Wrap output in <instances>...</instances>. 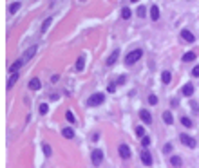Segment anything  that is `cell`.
Listing matches in <instances>:
<instances>
[{"label": "cell", "instance_id": "obj_1", "mask_svg": "<svg viewBox=\"0 0 199 168\" xmlns=\"http://www.w3.org/2000/svg\"><path fill=\"white\" fill-rule=\"evenodd\" d=\"M141 56H143V51H141V49H134V51H130L129 54H127L125 63H127V65H134L138 60H141Z\"/></svg>", "mask_w": 199, "mask_h": 168}, {"label": "cell", "instance_id": "obj_2", "mask_svg": "<svg viewBox=\"0 0 199 168\" xmlns=\"http://www.w3.org/2000/svg\"><path fill=\"white\" fill-rule=\"evenodd\" d=\"M103 101H105V96L101 92H96V94H92V96L87 99V107H98Z\"/></svg>", "mask_w": 199, "mask_h": 168}, {"label": "cell", "instance_id": "obj_3", "mask_svg": "<svg viewBox=\"0 0 199 168\" xmlns=\"http://www.w3.org/2000/svg\"><path fill=\"white\" fill-rule=\"evenodd\" d=\"M91 159H92V165L94 166H100L101 161H103V152H101V150H92Z\"/></svg>", "mask_w": 199, "mask_h": 168}, {"label": "cell", "instance_id": "obj_4", "mask_svg": "<svg viewBox=\"0 0 199 168\" xmlns=\"http://www.w3.org/2000/svg\"><path fill=\"white\" fill-rule=\"evenodd\" d=\"M179 139H181V143H183L185 146H188V148H194V146H196V139L190 137V136H187V134H181Z\"/></svg>", "mask_w": 199, "mask_h": 168}, {"label": "cell", "instance_id": "obj_5", "mask_svg": "<svg viewBox=\"0 0 199 168\" xmlns=\"http://www.w3.org/2000/svg\"><path fill=\"white\" fill-rule=\"evenodd\" d=\"M118 152H120V156H121L123 159H129V157H130V148H129L127 145H120Z\"/></svg>", "mask_w": 199, "mask_h": 168}, {"label": "cell", "instance_id": "obj_6", "mask_svg": "<svg viewBox=\"0 0 199 168\" xmlns=\"http://www.w3.org/2000/svg\"><path fill=\"white\" fill-rule=\"evenodd\" d=\"M141 161H143V165H147V166L152 165V156H150V152H148V150H143V154H141Z\"/></svg>", "mask_w": 199, "mask_h": 168}, {"label": "cell", "instance_id": "obj_7", "mask_svg": "<svg viewBox=\"0 0 199 168\" xmlns=\"http://www.w3.org/2000/svg\"><path fill=\"white\" fill-rule=\"evenodd\" d=\"M181 38L185 40V42H188V44H192V42L196 40V38H194V35H192V33H190L188 29H183V31H181Z\"/></svg>", "mask_w": 199, "mask_h": 168}, {"label": "cell", "instance_id": "obj_8", "mask_svg": "<svg viewBox=\"0 0 199 168\" xmlns=\"http://www.w3.org/2000/svg\"><path fill=\"white\" fill-rule=\"evenodd\" d=\"M140 118H141V121H145L147 125L152 123V116H150L148 110H140Z\"/></svg>", "mask_w": 199, "mask_h": 168}, {"label": "cell", "instance_id": "obj_9", "mask_svg": "<svg viewBox=\"0 0 199 168\" xmlns=\"http://www.w3.org/2000/svg\"><path fill=\"white\" fill-rule=\"evenodd\" d=\"M181 92H183V96H192V94H194V85H192V83L188 82L187 85H183Z\"/></svg>", "mask_w": 199, "mask_h": 168}, {"label": "cell", "instance_id": "obj_10", "mask_svg": "<svg viewBox=\"0 0 199 168\" xmlns=\"http://www.w3.org/2000/svg\"><path fill=\"white\" fill-rule=\"evenodd\" d=\"M118 58H120V51L116 49V51L112 52V54H111V56L107 58V65H114L116 62H118Z\"/></svg>", "mask_w": 199, "mask_h": 168}, {"label": "cell", "instance_id": "obj_11", "mask_svg": "<svg viewBox=\"0 0 199 168\" xmlns=\"http://www.w3.org/2000/svg\"><path fill=\"white\" fill-rule=\"evenodd\" d=\"M163 121L167 125H174V116L170 114V110H165L163 112Z\"/></svg>", "mask_w": 199, "mask_h": 168}, {"label": "cell", "instance_id": "obj_12", "mask_svg": "<svg viewBox=\"0 0 199 168\" xmlns=\"http://www.w3.org/2000/svg\"><path fill=\"white\" fill-rule=\"evenodd\" d=\"M36 49H38L36 45H33V47H29V49L25 51V54H24V62H25V60H31L33 56H35V52H36Z\"/></svg>", "mask_w": 199, "mask_h": 168}, {"label": "cell", "instance_id": "obj_13", "mask_svg": "<svg viewBox=\"0 0 199 168\" xmlns=\"http://www.w3.org/2000/svg\"><path fill=\"white\" fill-rule=\"evenodd\" d=\"M150 16H152L154 22L159 20V7H157V5H152V7H150Z\"/></svg>", "mask_w": 199, "mask_h": 168}, {"label": "cell", "instance_id": "obj_14", "mask_svg": "<svg viewBox=\"0 0 199 168\" xmlns=\"http://www.w3.org/2000/svg\"><path fill=\"white\" fill-rule=\"evenodd\" d=\"M62 136L67 137V139H72V137H74V130L71 129V127H65V129L62 130Z\"/></svg>", "mask_w": 199, "mask_h": 168}, {"label": "cell", "instance_id": "obj_15", "mask_svg": "<svg viewBox=\"0 0 199 168\" xmlns=\"http://www.w3.org/2000/svg\"><path fill=\"white\" fill-rule=\"evenodd\" d=\"M40 87H42V83H40L38 78H33L31 82H29V89H31V90H38Z\"/></svg>", "mask_w": 199, "mask_h": 168}, {"label": "cell", "instance_id": "obj_16", "mask_svg": "<svg viewBox=\"0 0 199 168\" xmlns=\"http://www.w3.org/2000/svg\"><path fill=\"white\" fill-rule=\"evenodd\" d=\"M22 63H24V58H18V60H16V62H15V63H13L11 67H9V71H11V72H13V71H15V72H16V71L20 69V67H22Z\"/></svg>", "mask_w": 199, "mask_h": 168}, {"label": "cell", "instance_id": "obj_17", "mask_svg": "<svg viewBox=\"0 0 199 168\" xmlns=\"http://www.w3.org/2000/svg\"><path fill=\"white\" fill-rule=\"evenodd\" d=\"M170 165L177 168V166H181V165H183V161H181L179 156H172V157H170Z\"/></svg>", "mask_w": 199, "mask_h": 168}, {"label": "cell", "instance_id": "obj_18", "mask_svg": "<svg viewBox=\"0 0 199 168\" xmlns=\"http://www.w3.org/2000/svg\"><path fill=\"white\" fill-rule=\"evenodd\" d=\"M83 65H85V54H81L76 62V71H83Z\"/></svg>", "mask_w": 199, "mask_h": 168}, {"label": "cell", "instance_id": "obj_19", "mask_svg": "<svg viewBox=\"0 0 199 168\" xmlns=\"http://www.w3.org/2000/svg\"><path fill=\"white\" fill-rule=\"evenodd\" d=\"M181 125H183V127H187V129H192V127H194L192 119H190V118H187V116H183V118H181Z\"/></svg>", "mask_w": 199, "mask_h": 168}, {"label": "cell", "instance_id": "obj_20", "mask_svg": "<svg viewBox=\"0 0 199 168\" xmlns=\"http://www.w3.org/2000/svg\"><path fill=\"white\" fill-rule=\"evenodd\" d=\"M130 16H132V11H130V7H123V9H121V18H123V20H129Z\"/></svg>", "mask_w": 199, "mask_h": 168}, {"label": "cell", "instance_id": "obj_21", "mask_svg": "<svg viewBox=\"0 0 199 168\" xmlns=\"http://www.w3.org/2000/svg\"><path fill=\"white\" fill-rule=\"evenodd\" d=\"M170 80H172V74H170L168 71H163V74H161V82H163V83H170Z\"/></svg>", "mask_w": 199, "mask_h": 168}, {"label": "cell", "instance_id": "obj_22", "mask_svg": "<svg viewBox=\"0 0 199 168\" xmlns=\"http://www.w3.org/2000/svg\"><path fill=\"white\" fill-rule=\"evenodd\" d=\"M196 60V52H187L183 54V62H194Z\"/></svg>", "mask_w": 199, "mask_h": 168}, {"label": "cell", "instance_id": "obj_23", "mask_svg": "<svg viewBox=\"0 0 199 168\" xmlns=\"http://www.w3.org/2000/svg\"><path fill=\"white\" fill-rule=\"evenodd\" d=\"M42 150H44V154L47 157H51V154H53V150H51V146L47 145V143H42Z\"/></svg>", "mask_w": 199, "mask_h": 168}, {"label": "cell", "instance_id": "obj_24", "mask_svg": "<svg viewBox=\"0 0 199 168\" xmlns=\"http://www.w3.org/2000/svg\"><path fill=\"white\" fill-rule=\"evenodd\" d=\"M51 22H53V16H49V18H47L45 22L42 24V33H45V31H47V27H49V25H51Z\"/></svg>", "mask_w": 199, "mask_h": 168}, {"label": "cell", "instance_id": "obj_25", "mask_svg": "<svg viewBox=\"0 0 199 168\" xmlns=\"http://www.w3.org/2000/svg\"><path fill=\"white\" fill-rule=\"evenodd\" d=\"M16 80H18V72H15V74H13V76L9 78V82H8V89H11V87H13V83H15Z\"/></svg>", "mask_w": 199, "mask_h": 168}, {"label": "cell", "instance_id": "obj_26", "mask_svg": "<svg viewBox=\"0 0 199 168\" xmlns=\"http://www.w3.org/2000/svg\"><path fill=\"white\" fill-rule=\"evenodd\" d=\"M65 118H67V121H69V123H74V121H76V118H74V114H72L71 110L65 112Z\"/></svg>", "mask_w": 199, "mask_h": 168}, {"label": "cell", "instance_id": "obj_27", "mask_svg": "<svg viewBox=\"0 0 199 168\" xmlns=\"http://www.w3.org/2000/svg\"><path fill=\"white\" fill-rule=\"evenodd\" d=\"M18 9H20V2H13L9 5V13H16Z\"/></svg>", "mask_w": 199, "mask_h": 168}, {"label": "cell", "instance_id": "obj_28", "mask_svg": "<svg viewBox=\"0 0 199 168\" xmlns=\"http://www.w3.org/2000/svg\"><path fill=\"white\" fill-rule=\"evenodd\" d=\"M145 15H147V9L143 7V5H141V7H138V16H140V18H145Z\"/></svg>", "mask_w": 199, "mask_h": 168}, {"label": "cell", "instance_id": "obj_29", "mask_svg": "<svg viewBox=\"0 0 199 168\" xmlns=\"http://www.w3.org/2000/svg\"><path fill=\"white\" fill-rule=\"evenodd\" d=\"M148 103L150 105H156L157 103V96H156V94H150V96H148Z\"/></svg>", "mask_w": 199, "mask_h": 168}, {"label": "cell", "instance_id": "obj_30", "mask_svg": "<svg viewBox=\"0 0 199 168\" xmlns=\"http://www.w3.org/2000/svg\"><path fill=\"white\" fill-rule=\"evenodd\" d=\"M49 112V107H47V103H42L40 105V114H47Z\"/></svg>", "mask_w": 199, "mask_h": 168}, {"label": "cell", "instance_id": "obj_31", "mask_svg": "<svg viewBox=\"0 0 199 168\" xmlns=\"http://www.w3.org/2000/svg\"><path fill=\"white\" fill-rule=\"evenodd\" d=\"M163 152H165V154H170V152H172V143H167V145H165V146H163Z\"/></svg>", "mask_w": 199, "mask_h": 168}, {"label": "cell", "instance_id": "obj_32", "mask_svg": "<svg viewBox=\"0 0 199 168\" xmlns=\"http://www.w3.org/2000/svg\"><path fill=\"white\" fill-rule=\"evenodd\" d=\"M141 145H143V146H145V148H147V146L150 145V139H148L147 136H143V137H141Z\"/></svg>", "mask_w": 199, "mask_h": 168}, {"label": "cell", "instance_id": "obj_33", "mask_svg": "<svg viewBox=\"0 0 199 168\" xmlns=\"http://www.w3.org/2000/svg\"><path fill=\"white\" fill-rule=\"evenodd\" d=\"M136 134H138L140 137H143L145 136V129H143V127H138V129H136Z\"/></svg>", "mask_w": 199, "mask_h": 168}, {"label": "cell", "instance_id": "obj_34", "mask_svg": "<svg viewBox=\"0 0 199 168\" xmlns=\"http://www.w3.org/2000/svg\"><path fill=\"white\" fill-rule=\"evenodd\" d=\"M192 76H194V78H197V76H199V65H196L194 69H192Z\"/></svg>", "mask_w": 199, "mask_h": 168}, {"label": "cell", "instance_id": "obj_35", "mask_svg": "<svg viewBox=\"0 0 199 168\" xmlns=\"http://www.w3.org/2000/svg\"><path fill=\"white\" fill-rule=\"evenodd\" d=\"M190 107L194 109V112H199V105H197L196 101H190Z\"/></svg>", "mask_w": 199, "mask_h": 168}, {"label": "cell", "instance_id": "obj_36", "mask_svg": "<svg viewBox=\"0 0 199 168\" xmlns=\"http://www.w3.org/2000/svg\"><path fill=\"white\" fill-rule=\"evenodd\" d=\"M125 80H127L125 76H120V78H118V83H120V85H123V83H125Z\"/></svg>", "mask_w": 199, "mask_h": 168}]
</instances>
